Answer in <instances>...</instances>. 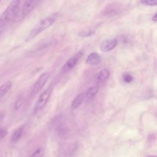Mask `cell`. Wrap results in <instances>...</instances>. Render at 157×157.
I'll return each mask as SVG.
<instances>
[{
  "label": "cell",
  "mask_w": 157,
  "mask_h": 157,
  "mask_svg": "<svg viewBox=\"0 0 157 157\" xmlns=\"http://www.w3.org/2000/svg\"><path fill=\"white\" fill-rule=\"evenodd\" d=\"M101 61V58L99 54L96 52L91 53L87 57L86 62L90 65L99 64Z\"/></svg>",
  "instance_id": "cell-7"
},
{
  "label": "cell",
  "mask_w": 157,
  "mask_h": 157,
  "mask_svg": "<svg viewBox=\"0 0 157 157\" xmlns=\"http://www.w3.org/2000/svg\"><path fill=\"white\" fill-rule=\"evenodd\" d=\"M23 132V127H20L17 128L13 133L11 137V142H17L22 136Z\"/></svg>",
  "instance_id": "cell-12"
},
{
  "label": "cell",
  "mask_w": 157,
  "mask_h": 157,
  "mask_svg": "<svg viewBox=\"0 0 157 157\" xmlns=\"http://www.w3.org/2000/svg\"><path fill=\"white\" fill-rule=\"evenodd\" d=\"M56 18L53 15H50L45 18L41 20L30 31L28 37H26V40H29L33 37L38 35L39 33L46 29L47 28L51 26L55 22Z\"/></svg>",
  "instance_id": "cell-2"
},
{
  "label": "cell",
  "mask_w": 157,
  "mask_h": 157,
  "mask_svg": "<svg viewBox=\"0 0 157 157\" xmlns=\"http://www.w3.org/2000/svg\"><path fill=\"white\" fill-rule=\"evenodd\" d=\"M98 92V88L96 86H92L88 88L86 91V97L88 99H91L94 98Z\"/></svg>",
  "instance_id": "cell-13"
},
{
  "label": "cell",
  "mask_w": 157,
  "mask_h": 157,
  "mask_svg": "<svg viewBox=\"0 0 157 157\" xmlns=\"http://www.w3.org/2000/svg\"><path fill=\"white\" fill-rule=\"evenodd\" d=\"M118 41L115 39H107L103 40L99 46V49L102 52H108L114 49L117 45Z\"/></svg>",
  "instance_id": "cell-6"
},
{
  "label": "cell",
  "mask_w": 157,
  "mask_h": 157,
  "mask_svg": "<svg viewBox=\"0 0 157 157\" xmlns=\"http://www.w3.org/2000/svg\"><path fill=\"white\" fill-rule=\"evenodd\" d=\"M38 1H25L21 7H20L17 16L14 19V21H18L23 19L27 16L37 6Z\"/></svg>",
  "instance_id": "cell-3"
},
{
  "label": "cell",
  "mask_w": 157,
  "mask_h": 157,
  "mask_svg": "<svg viewBox=\"0 0 157 157\" xmlns=\"http://www.w3.org/2000/svg\"><path fill=\"white\" fill-rule=\"evenodd\" d=\"M109 75H110L109 70L107 68L102 69L98 73L96 78V81L97 83H101L102 82H104L109 77Z\"/></svg>",
  "instance_id": "cell-8"
},
{
  "label": "cell",
  "mask_w": 157,
  "mask_h": 157,
  "mask_svg": "<svg viewBox=\"0 0 157 157\" xmlns=\"http://www.w3.org/2000/svg\"><path fill=\"white\" fill-rule=\"evenodd\" d=\"M147 157H156V156H148Z\"/></svg>",
  "instance_id": "cell-21"
},
{
  "label": "cell",
  "mask_w": 157,
  "mask_h": 157,
  "mask_svg": "<svg viewBox=\"0 0 157 157\" xmlns=\"http://www.w3.org/2000/svg\"><path fill=\"white\" fill-rule=\"evenodd\" d=\"M49 77V74L48 72L42 73L34 83L33 86L31 88V94H37L45 85L48 78Z\"/></svg>",
  "instance_id": "cell-5"
},
{
  "label": "cell",
  "mask_w": 157,
  "mask_h": 157,
  "mask_svg": "<svg viewBox=\"0 0 157 157\" xmlns=\"http://www.w3.org/2000/svg\"><path fill=\"white\" fill-rule=\"evenodd\" d=\"M7 134V131L6 129L3 128H0V140L6 137Z\"/></svg>",
  "instance_id": "cell-18"
},
{
  "label": "cell",
  "mask_w": 157,
  "mask_h": 157,
  "mask_svg": "<svg viewBox=\"0 0 157 157\" xmlns=\"http://www.w3.org/2000/svg\"><path fill=\"white\" fill-rule=\"evenodd\" d=\"M157 15H156V13H155V14L153 15V16L152 17V20L154 21V22H156L157 21V17H156Z\"/></svg>",
  "instance_id": "cell-20"
},
{
  "label": "cell",
  "mask_w": 157,
  "mask_h": 157,
  "mask_svg": "<svg viewBox=\"0 0 157 157\" xmlns=\"http://www.w3.org/2000/svg\"><path fill=\"white\" fill-rule=\"evenodd\" d=\"M52 90L53 88L52 86H48L40 94L34 107V112L36 113L40 112L44 108L50 97Z\"/></svg>",
  "instance_id": "cell-4"
},
{
  "label": "cell",
  "mask_w": 157,
  "mask_h": 157,
  "mask_svg": "<svg viewBox=\"0 0 157 157\" xmlns=\"http://www.w3.org/2000/svg\"><path fill=\"white\" fill-rule=\"evenodd\" d=\"M12 86V83L11 81H7L4 82L0 86V98L4 96L6 93L9 92Z\"/></svg>",
  "instance_id": "cell-10"
},
{
  "label": "cell",
  "mask_w": 157,
  "mask_h": 157,
  "mask_svg": "<svg viewBox=\"0 0 157 157\" xmlns=\"http://www.w3.org/2000/svg\"><path fill=\"white\" fill-rule=\"evenodd\" d=\"M44 153V149L42 148H38L32 155L31 157H43Z\"/></svg>",
  "instance_id": "cell-14"
},
{
  "label": "cell",
  "mask_w": 157,
  "mask_h": 157,
  "mask_svg": "<svg viewBox=\"0 0 157 157\" xmlns=\"http://www.w3.org/2000/svg\"><path fill=\"white\" fill-rule=\"evenodd\" d=\"M78 60V58L76 56H74L69 59L64 65L63 67V71L64 72H67L72 69L76 64Z\"/></svg>",
  "instance_id": "cell-9"
},
{
  "label": "cell",
  "mask_w": 157,
  "mask_h": 157,
  "mask_svg": "<svg viewBox=\"0 0 157 157\" xmlns=\"http://www.w3.org/2000/svg\"><path fill=\"white\" fill-rule=\"evenodd\" d=\"M23 104V99L21 98H18L15 102L14 104V109L15 110H18L21 107V106Z\"/></svg>",
  "instance_id": "cell-17"
},
{
  "label": "cell",
  "mask_w": 157,
  "mask_h": 157,
  "mask_svg": "<svg viewBox=\"0 0 157 157\" xmlns=\"http://www.w3.org/2000/svg\"><path fill=\"white\" fill-rule=\"evenodd\" d=\"M94 33V31H89V32H82L81 33H80V34H82L83 35H82V36H90V35H91Z\"/></svg>",
  "instance_id": "cell-19"
},
{
  "label": "cell",
  "mask_w": 157,
  "mask_h": 157,
  "mask_svg": "<svg viewBox=\"0 0 157 157\" xmlns=\"http://www.w3.org/2000/svg\"><path fill=\"white\" fill-rule=\"evenodd\" d=\"M20 1H12L1 14L0 16V33H2L7 23L14 20L20 7Z\"/></svg>",
  "instance_id": "cell-1"
},
{
  "label": "cell",
  "mask_w": 157,
  "mask_h": 157,
  "mask_svg": "<svg viewBox=\"0 0 157 157\" xmlns=\"http://www.w3.org/2000/svg\"><path fill=\"white\" fill-rule=\"evenodd\" d=\"M141 4L150 6H155L157 4V2L155 0H145V1H141Z\"/></svg>",
  "instance_id": "cell-15"
},
{
  "label": "cell",
  "mask_w": 157,
  "mask_h": 157,
  "mask_svg": "<svg viewBox=\"0 0 157 157\" xmlns=\"http://www.w3.org/2000/svg\"><path fill=\"white\" fill-rule=\"evenodd\" d=\"M83 98H84V96L83 93H80L77 94L72 102L71 107L74 109L78 108L82 103L83 101Z\"/></svg>",
  "instance_id": "cell-11"
},
{
  "label": "cell",
  "mask_w": 157,
  "mask_h": 157,
  "mask_svg": "<svg viewBox=\"0 0 157 157\" xmlns=\"http://www.w3.org/2000/svg\"><path fill=\"white\" fill-rule=\"evenodd\" d=\"M123 79L126 83H130L132 80V77L129 74H124L123 76Z\"/></svg>",
  "instance_id": "cell-16"
}]
</instances>
